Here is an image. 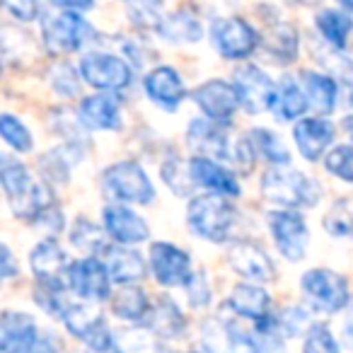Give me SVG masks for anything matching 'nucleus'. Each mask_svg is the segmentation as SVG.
I'll return each instance as SVG.
<instances>
[{"label": "nucleus", "instance_id": "obj_24", "mask_svg": "<svg viewBox=\"0 0 353 353\" xmlns=\"http://www.w3.org/2000/svg\"><path fill=\"white\" fill-rule=\"evenodd\" d=\"M228 307L240 317L259 322V319L271 317V295L254 283H240L232 288L230 298H228Z\"/></svg>", "mask_w": 353, "mask_h": 353}, {"label": "nucleus", "instance_id": "obj_17", "mask_svg": "<svg viewBox=\"0 0 353 353\" xmlns=\"http://www.w3.org/2000/svg\"><path fill=\"white\" fill-rule=\"evenodd\" d=\"M145 94L150 102H155L157 107H162L165 112H176L179 104L187 97V88H184L182 78L174 68L170 65H157L145 75Z\"/></svg>", "mask_w": 353, "mask_h": 353}, {"label": "nucleus", "instance_id": "obj_21", "mask_svg": "<svg viewBox=\"0 0 353 353\" xmlns=\"http://www.w3.org/2000/svg\"><path fill=\"white\" fill-rule=\"evenodd\" d=\"M295 145L305 160L314 162L327 152V148L334 143V126L322 117L300 119L293 128Z\"/></svg>", "mask_w": 353, "mask_h": 353}, {"label": "nucleus", "instance_id": "obj_49", "mask_svg": "<svg viewBox=\"0 0 353 353\" xmlns=\"http://www.w3.org/2000/svg\"><path fill=\"white\" fill-rule=\"evenodd\" d=\"M32 353H59V348H56V343L49 336H39V341L32 348Z\"/></svg>", "mask_w": 353, "mask_h": 353}, {"label": "nucleus", "instance_id": "obj_55", "mask_svg": "<svg viewBox=\"0 0 353 353\" xmlns=\"http://www.w3.org/2000/svg\"><path fill=\"white\" fill-rule=\"evenodd\" d=\"M92 353H97V351H92Z\"/></svg>", "mask_w": 353, "mask_h": 353}, {"label": "nucleus", "instance_id": "obj_52", "mask_svg": "<svg viewBox=\"0 0 353 353\" xmlns=\"http://www.w3.org/2000/svg\"><path fill=\"white\" fill-rule=\"evenodd\" d=\"M339 6L346 8L348 12H353V0H339Z\"/></svg>", "mask_w": 353, "mask_h": 353}, {"label": "nucleus", "instance_id": "obj_7", "mask_svg": "<svg viewBox=\"0 0 353 353\" xmlns=\"http://www.w3.org/2000/svg\"><path fill=\"white\" fill-rule=\"evenodd\" d=\"M80 75H83L85 83L92 85L94 90H102V92L126 90L133 80V70L126 61L114 54H102V51L83 56Z\"/></svg>", "mask_w": 353, "mask_h": 353}, {"label": "nucleus", "instance_id": "obj_11", "mask_svg": "<svg viewBox=\"0 0 353 353\" xmlns=\"http://www.w3.org/2000/svg\"><path fill=\"white\" fill-rule=\"evenodd\" d=\"M150 269L155 281L165 288H187L194 276L189 254L170 242H155L150 247Z\"/></svg>", "mask_w": 353, "mask_h": 353}, {"label": "nucleus", "instance_id": "obj_5", "mask_svg": "<svg viewBox=\"0 0 353 353\" xmlns=\"http://www.w3.org/2000/svg\"><path fill=\"white\" fill-rule=\"evenodd\" d=\"M61 322H63L65 329H68L75 339H80L90 351H97V353L114 351L117 336L112 334V329H109V324L104 322L102 314H99L94 307H90V305L70 303Z\"/></svg>", "mask_w": 353, "mask_h": 353}, {"label": "nucleus", "instance_id": "obj_8", "mask_svg": "<svg viewBox=\"0 0 353 353\" xmlns=\"http://www.w3.org/2000/svg\"><path fill=\"white\" fill-rule=\"evenodd\" d=\"M41 37H44V46L49 54L63 56L73 54L85 44V39L90 37V25L83 20L80 12L65 10L61 15H54L49 20H44L41 27Z\"/></svg>", "mask_w": 353, "mask_h": 353}, {"label": "nucleus", "instance_id": "obj_26", "mask_svg": "<svg viewBox=\"0 0 353 353\" xmlns=\"http://www.w3.org/2000/svg\"><path fill=\"white\" fill-rule=\"evenodd\" d=\"M145 324L155 336L162 339H179L184 334V329H187V319H184L182 310L176 307V303H172L167 295H162L152 305Z\"/></svg>", "mask_w": 353, "mask_h": 353}, {"label": "nucleus", "instance_id": "obj_42", "mask_svg": "<svg viewBox=\"0 0 353 353\" xmlns=\"http://www.w3.org/2000/svg\"><path fill=\"white\" fill-rule=\"evenodd\" d=\"M256 155H259V152H256L254 143H252L250 133H247V136H242L240 141H237L235 145H232L230 160L235 162V167L242 172V174H250V172L254 170V157Z\"/></svg>", "mask_w": 353, "mask_h": 353}, {"label": "nucleus", "instance_id": "obj_31", "mask_svg": "<svg viewBox=\"0 0 353 353\" xmlns=\"http://www.w3.org/2000/svg\"><path fill=\"white\" fill-rule=\"evenodd\" d=\"M0 184H3V192L8 196V203L20 199L25 192H30V187L34 184L30 170H27L22 162L10 160L8 155L0 157Z\"/></svg>", "mask_w": 353, "mask_h": 353}, {"label": "nucleus", "instance_id": "obj_12", "mask_svg": "<svg viewBox=\"0 0 353 353\" xmlns=\"http://www.w3.org/2000/svg\"><path fill=\"white\" fill-rule=\"evenodd\" d=\"M192 97L199 104V109L203 112V117L221 123H230L235 112L242 107L237 88L225 83V80H208V83L199 85Z\"/></svg>", "mask_w": 353, "mask_h": 353}, {"label": "nucleus", "instance_id": "obj_36", "mask_svg": "<svg viewBox=\"0 0 353 353\" xmlns=\"http://www.w3.org/2000/svg\"><path fill=\"white\" fill-rule=\"evenodd\" d=\"M70 242H73L78 250L90 252V254H99L104 250V237L94 223H90L88 218H78L75 225L70 228Z\"/></svg>", "mask_w": 353, "mask_h": 353}, {"label": "nucleus", "instance_id": "obj_15", "mask_svg": "<svg viewBox=\"0 0 353 353\" xmlns=\"http://www.w3.org/2000/svg\"><path fill=\"white\" fill-rule=\"evenodd\" d=\"M30 266L37 276V283L41 285H54V288H68L65 283V274H68V261H65V252L61 250L59 240L46 237L44 242L32 250Z\"/></svg>", "mask_w": 353, "mask_h": 353}, {"label": "nucleus", "instance_id": "obj_50", "mask_svg": "<svg viewBox=\"0 0 353 353\" xmlns=\"http://www.w3.org/2000/svg\"><path fill=\"white\" fill-rule=\"evenodd\" d=\"M343 343H346V346L353 351V317L343 324Z\"/></svg>", "mask_w": 353, "mask_h": 353}, {"label": "nucleus", "instance_id": "obj_54", "mask_svg": "<svg viewBox=\"0 0 353 353\" xmlns=\"http://www.w3.org/2000/svg\"><path fill=\"white\" fill-rule=\"evenodd\" d=\"M194 353H218V351H211V348H203V351H194Z\"/></svg>", "mask_w": 353, "mask_h": 353}, {"label": "nucleus", "instance_id": "obj_19", "mask_svg": "<svg viewBox=\"0 0 353 353\" xmlns=\"http://www.w3.org/2000/svg\"><path fill=\"white\" fill-rule=\"evenodd\" d=\"M37 341H39V329L30 314H3V319H0V353H32Z\"/></svg>", "mask_w": 353, "mask_h": 353}, {"label": "nucleus", "instance_id": "obj_35", "mask_svg": "<svg viewBox=\"0 0 353 353\" xmlns=\"http://www.w3.org/2000/svg\"><path fill=\"white\" fill-rule=\"evenodd\" d=\"M128 15L131 22L141 30L157 32L162 25V0H128Z\"/></svg>", "mask_w": 353, "mask_h": 353}, {"label": "nucleus", "instance_id": "obj_45", "mask_svg": "<svg viewBox=\"0 0 353 353\" xmlns=\"http://www.w3.org/2000/svg\"><path fill=\"white\" fill-rule=\"evenodd\" d=\"M54 88L56 92L65 94V97H73L75 92H78V75H75V70L70 68V65H59V73H56L54 78Z\"/></svg>", "mask_w": 353, "mask_h": 353}, {"label": "nucleus", "instance_id": "obj_4", "mask_svg": "<svg viewBox=\"0 0 353 353\" xmlns=\"http://www.w3.org/2000/svg\"><path fill=\"white\" fill-rule=\"evenodd\" d=\"M307 303L319 312H339L351 303L348 295V283L341 274L329 269H312L300 281Z\"/></svg>", "mask_w": 353, "mask_h": 353}, {"label": "nucleus", "instance_id": "obj_18", "mask_svg": "<svg viewBox=\"0 0 353 353\" xmlns=\"http://www.w3.org/2000/svg\"><path fill=\"white\" fill-rule=\"evenodd\" d=\"M104 230L117 245L126 247L141 245V242H145L150 237L148 223L136 211H131L126 206H117V203L104 208Z\"/></svg>", "mask_w": 353, "mask_h": 353}, {"label": "nucleus", "instance_id": "obj_29", "mask_svg": "<svg viewBox=\"0 0 353 353\" xmlns=\"http://www.w3.org/2000/svg\"><path fill=\"white\" fill-rule=\"evenodd\" d=\"M112 310L117 317L126 319V322H145L152 305L141 285L126 283V285H121V288L117 290V295L112 298Z\"/></svg>", "mask_w": 353, "mask_h": 353}, {"label": "nucleus", "instance_id": "obj_1", "mask_svg": "<svg viewBox=\"0 0 353 353\" xmlns=\"http://www.w3.org/2000/svg\"><path fill=\"white\" fill-rule=\"evenodd\" d=\"M261 196L269 203H276L281 208H312L322 199V187L317 179L307 176L300 170L285 167H271L261 176Z\"/></svg>", "mask_w": 353, "mask_h": 353}, {"label": "nucleus", "instance_id": "obj_51", "mask_svg": "<svg viewBox=\"0 0 353 353\" xmlns=\"http://www.w3.org/2000/svg\"><path fill=\"white\" fill-rule=\"evenodd\" d=\"M343 128H346V133L351 136V141H353V114H351V117L343 119Z\"/></svg>", "mask_w": 353, "mask_h": 353}, {"label": "nucleus", "instance_id": "obj_46", "mask_svg": "<svg viewBox=\"0 0 353 353\" xmlns=\"http://www.w3.org/2000/svg\"><path fill=\"white\" fill-rule=\"evenodd\" d=\"M10 15H15L22 22H32L39 15V3L37 0H3Z\"/></svg>", "mask_w": 353, "mask_h": 353}, {"label": "nucleus", "instance_id": "obj_16", "mask_svg": "<svg viewBox=\"0 0 353 353\" xmlns=\"http://www.w3.org/2000/svg\"><path fill=\"white\" fill-rule=\"evenodd\" d=\"M228 261H230L232 271H237L245 279L259 281V283H269V281L276 279V266L271 256L254 242H232L230 250H228Z\"/></svg>", "mask_w": 353, "mask_h": 353}, {"label": "nucleus", "instance_id": "obj_23", "mask_svg": "<svg viewBox=\"0 0 353 353\" xmlns=\"http://www.w3.org/2000/svg\"><path fill=\"white\" fill-rule=\"evenodd\" d=\"M99 259L104 261L109 276L117 283H136V281L145 279V261L138 252L128 250L126 245H104V250L99 252Z\"/></svg>", "mask_w": 353, "mask_h": 353}, {"label": "nucleus", "instance_id": "obj_9", "mask_svg": "<svg viewBox=\"0 0 353 353\" xmlns=\"http://www.w3.org/2000/svg\"><path fill=\"white\" fill-rule=\"evenodd\" d=\"M269 230L274 235L276 250L288 261H300L307 252L310 230L305 218L293 208H281L269 213Z\"/></svg>", "mask_w": 353, "mask_h": 353}, {"label": "nucleus", "instance_id": "obj_20", "mask_svg": "<svg viewBox=\"0 0 353 353\" xmlns=\"http://www.w3.org/2000/svg\"><path fill=\"white\" fill-rule=\"evenodd\" d=\"M189 172L196 187H203L206 192L223 194V196H240V182L235 179L230 170L213 162V157L194 155L189 160Z\"/></svg>", "mask_w": 353, "mask_h": 353}, {"label": "nucleus", "instance_id": "obj_38", "mask_svg": "<svg viewBox=\"0 0 353 353\" xmlns=\"http://www.w3.org/2000/svg\"><path fill=\"white\" fill-rule=\"evenodd\" d=\"M324 167L329 174L353 184V145H336L334 150H329Z\"/></svg>", "mask_w": 353, "mask_h": 353}, {"label": "nucleus", "instance_id": "obj_14", "mask_svg": "<svg viewBox=\"0 0 353 353\" xmlns=\"http://www.w3.org/2000/svg\"><path fill=\"white\" fill-rule=\"evenodd\" d=\"M228 123L213 121V119H194L189 121L187 141L196 155L213 157V160H228L232 155V143L225 131Z\"/></svg>", "mask_w": 353, "mask_h": 353}, {"label": "nucleus", "instance_id": "obj_22", "mask_svg": "<svg viewBox=\"0 0 353 353\" xmlns=\"http://www.w3.org/2000/svg\"><path fill=\"white\" fill-rule=\"evenodd\" d=\"M78 119L90 131H119L121 107L112 94H90L78 109Z\"/></svg>", "mask_w": 353, "mask_h": 353}, {"label": "nucleus", "instance_id": "obj_6", "mask_svg": "<svg viewBox=\"0 0 353 353\" xmlns=\"http://www.w3.org/2000/svg\"><path fill=\"white\" fill-rule=\"evenodd\" d=\"M211 41L223 59L242 61L254 54L261 44V37L242 17H221L211 25Z\"/></svg>", "mask_w": 353, "mask_h": 353}, {"label": "nucleus", "instance_id": "obj_34", "mask_svg": "<svg viewBox=\"0 0 353 353\" xmlns=\"http://www.w3.org/2000/svg\"><path fill=\"white\" fill-rule=\"evenodd\" d=\"M250 138H252V143H254L256 152H259V155L264 157L266 162H271L274 167L290 165L288 148L281 143V138L276 136L274 131H269V128H252Z\"/></svg>", "mask_w": 353, "mask_h": 353}, {"label": "nucleus", "instance_id": "obj_53", "mask_svg": "<svg viewBox=\"0 0 353 353\" xmlns=\"http://www.w3.org/2000/svg\"><path fill=\"white\" fill-rule=\"evenodd\" d=\"M303 6H314V3H319V0H300Z\"/></svg>", "mask_w": 353, "mask_h": 353}, {"label": "nucleus", "instance_id": "obj_10", "mask_svg": "<svg viewBox=\"0 0 353 353\" xmlns=\"http://www.w3.org/2000/svg\"><path fill=\"white\" fill-rule=\"evenodd\" d=\"M65 283L75 295L90 300V303H102V300L112 298V276H109L104 261L97 256L73 261L65 274Z\"/></svg>", "mask_w": 353, "mask_h": 353}, {"label": "nucleus", "instance_id": "obj_2", "mask_svg": "<svg viewBox=\"0 0 353 353\" xmlns=\"http://www.w3.org/2000/svg\"><path fill=\"white\" fill-rule=\"evenodd\" d=\"M237 211L223 194H203V196H194L187 208V221L189 228L196 232L199 237L208 242H225L230 237V230L235 225Z\"/></svg>", "mask_w": 353, "mask_h": 353}, {"label": "nucleus", "instance_id": "obj_40", "mask_svg": "<svg viewBox=\"0 0 353 353\" xmlns=\"http://www.w3.org/2000/svg\"><path fill=\"white\" fill-rule=\"evenodd\" d=\"M303 353H339V343L327 324H312L305 334Z\"/></svg>", "mask_w": 353, "mask_h": 353}, {"label": "nucleus", "instance_id": "obj_47", "mask_svg": "<svg viewBox=\"0 0 353 353\" xmlns=\"http://www.w3.org/2000/svg\"><path fill=\"white\" fill-rule=\"evenodd\" d=\"M17 264H15V256H12V252H10V247L8 245H3L0 247V276L3 279H12V276L17 274Z\"/></svg>", "mask_w": 353, "mask_h": 353}, {"label": "nucleus", "instance_id": "obj_33", "mask_svg": "<svg viewBox=\"0 0 353 353\" xmlns=\"http://www.w3.org/2000/svg\"><path fill=\"white\" fill-rule=\"evenodd\" d=\"M160 174L165 179V184L170 187V192H174L176 196H189L194 187L192 172H189V165H184L182 157L176 150H170L162 160Z\"/></svg>", "mask_w": 353, "mask_h": 353}, {"label": "nucleus", "instance_id": "obj_39", "mask_svg": "<svg viewBox=\"0 0 353 353\" xmlns=\"http://www.w3.org/2000/svg\"><path fill=\"white\" fill-rule=\"evenodd\" d=\"M324 230L332 232L336 237L353 235V208L348 206V201H336L332 206V211L324 218Z\"/></svg>", "mask_w": 353, "mask_h": 353}, {"label": "nucleus", "instance_id": "obj_30", "mask_svg": "<svg viewBox=\"0 0 353 353\" xmlns=\"http://www.w3.org/2000/svg\"><path fill=\"white\" fill-rule=\"evenodd\" d=\"M160 37L167 41H174V44H192L199 41L203 34L201 22L196 20V15H192L189 10H176L170 17H165L160 25Z\"/></svg>", "mask_w": 353, "mask_h": 353}, {"label": "nucleus", "instance_id": "obj_25", "mask_svg": "<svg viewBox=\"0 0 353 353\" xmlns=\"http://www.w3.org/2000/svg\"><path fill=\"white\" fill-rule=\"evenodd\" d=\"M300 80H303V90H305V94H307L310 109H314L319 117L332 114L339 99L336 80H334L332 75L314 73V70H303Z\"/></svg>", "mask_w": 353, "mask_h": 353}, {"label": "nucleus", "instance_id": "obj_3", "mask_svg": "<svg viewBox=\"0 0 353 353\" xmlns=\"http://www.w3.org/2000/svg\"><path fill=\"white\" fill-rule=\"evenodd\" d=\"M102 187L117 201H128V203H148L155 199V187L150 184V176L145 174L138 162L123 160L117 165H109L102 172Z\"/></svg>", "mask_w": 353, "mask_h": 353}, {"label": "nucleus", "instance_id": "obj_41", "mask_svg": "<svg viewBox=\"0 0 353 353\" xmlns=\"http://www.w3.org/2000/svg\"><path fill=\"white\" fill-rule=\"evenodd\" d=\"M114 353H160V346L148 334H121L114 343Z\"/></svg>", "mask_w": 353, "mask_h": 353}, {"label": "nucleus", "instance_id": "obj_27", "mask_svg": "<svg viewBox=\"0 0 353 353\" xmlns=\"http://www.w3.org/2000/svg\"><path fill=\"white\" fill-rule=\"evenodd\" d=\"M307 107H310L307 94H305V90L300 88L295 80L283 78L279 85H276L271 112H274L281 121H295V119H300L305 112H307Z\"/></svg>", "mask_w": 353, "mask_h": 353}, {"label": "nucleus", "instance_id": "obj_44", "mask_svg": "<svg viewBox=\"0 0 353 353\" xmlns=\"http://www.w3.org/2000/svg\"><path fill=\"white\" fill-rule=\"evenodd\" d=\"M187 293H189V303L192 307H206L211 303V288H208V281L203 279L201 271L192 276V281L187 283Z\"/></svg>", "mask_w": 353, "mask_h": 353}, {"label": "nucleus", "instance_id": "obj_32", "mask_svg": "<svg viewBox=\"0 0 353 353\" xmlns=\"http://www.w3.org/2000/svg\"><path fill=\"white\" fill-rule=\"evenodd\" d=\"M317 30L334 49H343L353 32V17H348V12L341 10H322L317 15Z\"/></svg>", "mask_w": 353, "mask_h": 353}, {"label": "nucleus", "instance_id": "obj_37", "mask_svg": "<svg viewBox=\"0 0 353 353\" xmlns=\"http://www.w3.org/2000/svg\"><path fill=\"white\" fill-rule=\"evenodd\" d=\"M0 136H3V141L17 152H30L32 148H34L32 133L27 131L25 123L12 117V114H3V117H0Z\"/></svg>", "mask_w": 353, "mask_h": 353}, {"label": "nucleus", "instance_id": "obj_28", "mask_svg": "<svg viewBox=\"0 0 353 353\" xmlns=\"http://www.w3.org/2000/svg\"><path fill=\"white\" fill-rule=\"evenodd\" d=\"M261 44H264V51L269 54V59H274L276 63H281V65H288L298 59L300 37L293 25L281 22V25H274L269 32H266Z\"/></svg>", "mask_w": 353, "mask_h": 353}, {"label": "nucleus", "instance_id": "obj_48", "mask_svg": "<svg viewBox=\"0 0 353 353\" xmlns=\"http://www.w3.org/2000/svg\"><path fill=\"white\" fill-rule=\"evenodd\" d=\"M56 8H63V10H73V12H83L90 10L94 6V0H51Z\"/></svg>", "mask_w": 353, "mask_h": 353}, {"label": "nucleus", "instance_id": "obj_13", "mask_svg": "<svg viewBox=\"0 0 353 353\" xmlns=\"http://www.w3.org/2000/svg\"><path fill=\"white\" fill-rule=\"evenodd\" d=\"M232 85L237 88L240 104L247 114H261L266 109H271L276 85L261 68H256V65H242V68H237Z\"/></svg>", "mask_w": 353, "mask_h": 353}, {"label": "nucleus", "instance_id": "obj_43", "mask_svg": "<svg viewBox=\"0 0 353 353\" xmlns=\"http://www.w3.org/2000/svg\"><path fill=\"white\" fill-rule=\"evenodd\" d=\"M41 170H44L46 179H51V182H61V184L68 182V174H70L68 162L63 160V155L59 150H51L41 157Z\"/></svg>", "mask_w": 353, "mask_h": 353}]
</instances>
